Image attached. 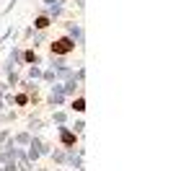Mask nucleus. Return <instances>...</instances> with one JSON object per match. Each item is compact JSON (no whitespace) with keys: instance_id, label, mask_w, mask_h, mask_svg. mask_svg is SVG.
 I'll return each mask as SVG.
<instances>
[{"instance_id":"obj_1","label":"nucleus","mask_w":194,"mask_h":171,"mask_svg":"<svg viewBox=\"0 0 194 171\" xmlns=\"http://www.w3.org/2000/svg\"><path fill=\"white\" fill-rule=\"evenodd\" d=\"M57 55H67L70 49H73V39H67V36H62L60 42H54V47H52Z\"/></svg>"},{"instance_id":"obj_2","label":"nucleus","mask_w":194,"mask_h":171,"mask_svg":"<svg viewBox=\"0 0 194 171\" xmlns=\"http://www.w3.org/2000/svg\"><path fill=\"white\" fill-rule=\"evenodd\" d=\"M62 143H65V145H70V143H75V137L70 135V132H65V135H62Z\"/></svg>"},{"instance_id":"obj_3","label":"nucleus","mask_w":194,"mask_h":171,"mask_svg":"<svg viewBox=\"0 0 194 171\" xmlns=\"http://www.w3.org/2000/svg\"><path fill=\"white\" fill-rule=\"evenodd\" d=\"M37 26H39V29H47V26H49V21L41 16V18H37Z\"/></svg>"},{"instance_id":"obj_4","label":"nucleus","mask_w":194,"mask_h":171,"mask_svg":"<svg viewBox=\"0 0 194 171\" xmlns=\"http://www.w3.org/2000/svg\"><path fill=\"white\" fill-rule=\"evenodd\" d=\"M75 109H78V111H83V109H85V101H83V99H78V101H75Z\"/></svg>"}]
</instances>
